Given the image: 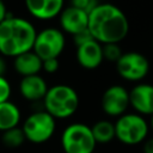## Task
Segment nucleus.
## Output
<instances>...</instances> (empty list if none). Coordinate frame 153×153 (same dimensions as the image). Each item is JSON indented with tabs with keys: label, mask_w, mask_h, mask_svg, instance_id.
<instances>
[{
	"label": "nucleus",
	"mask_w": 153,
	"mask_h": 153,
	"mask_svg": "<svg viewBox=\"0 0 153 153\" xmlns=\"http://www.w3.org/2000/svg\"><path fill=\"white\" fill-rule=\"evenodd\" d=\"M88 31L100 44L120 43L129 32L124 12L110 2H99L88 13Z\"/></svg>",
	"instance_id": "nucleus-1"
},
{
	"label": "nucleus",
	"mask_w": 153,
	"mask_h": 153,
	"mask_svg": "<svg viewBox=\"0 0 153 153\" xmlns=\"http://www.w3.org/2000/svg\"><path fill=\"white\" fill-rule=\"evenodd\" d=\"M37 31L25 18L8 16L0 23V55L17 57L32 50Z\"/></svg>",
	"instance_id": "nucleus-2"
},
{
	"label": "nucleus",
	"mask_w": 153,
	"mask_h": 153,
	"mask_svg": "<svg viewBox=\"0 0 153 153\" xmlns=\"http://www.w3.org/2000/svg\"><path fill=\"white\" fill-rule=\"evenodd\" d=\"M44 110L55 120H65L73 116L79 108L76 91L65 84L54 85L48 88L43 98Z\"/></svg>",
	"instance_id": "nucleus-3"
},
{
	"label": "nucleus",
	"mask_w": 153,
	"mask_h": 153,
	"mask_svg": "<svg viewBox=\"0 0 153 153\" xmlns=\"http://www.w3.org/2000/svg\"><path fill=\"white\" fill-rule=\"evenodd\" d=\"M115 124L116 139L128 146L143 142L148 135V123L143 116L136 112H126L117 117Z\"/></svg>",
	"instance_id": "nucleus-4"
},
{
	"label": "nucleus",
	"mask_w": 153,
	"mask_h": 153,
	"mask_svg": "<svg viewBox=\"0 0 153 153\" xmlns=\"http://www.w3.org/2000/svg\"><path fill=\"white\" fill-rule=\"evenodd\" d=\"M96 145L91 127L84 123H71L61 134V146L65 153H93Z\"/></svg>",
	"instance_id": "nucleus-5"
},
{
	"label": "nucleus",
	"mask_w": 153,
	"mask_h": 153,
	"mask_svg": "<svg viewBox=\"0 0 153 153\" xmlns=\"http://www.w3.org/2000/svg\"><path fill=\"white\" fill-rule=\"evenodd\" d=\"M25 139L32 143H44L51 139L56 129V120L45 110L30 114L23 122Z\"/></svg>",
	"instance_id": "nucleus-6"
},
{
	"label": "nucleus",
	"mask_w": 153,
	"mask_h": 153,
	"mask_svg": "<svg viewBox=\"0 0 153 153\" xmlns=\"http://www.w3.org/2000/svg\"><path fill=\"white\" fill-rule=\"evenodd\" d=\"M66 47V37L62 30L56 27H45L37 32L32 47L41 60L59 59Z\"/></svg>",
	"instance_id": "nucleus-7"
},
{
	"label": "nucleus",
	"mask_w": 153,
	"mask_h": 153,
	"mask_svg": "<svg viewBox=\"0 0 153 153\" xmlns=\"http://www.w3.org/2000/svg\"><path fill=\"white\" fill-rule=\"evenodd\" d=\"M118 75L128 81H140L145 79L149 72V62L147 57L137 51L123 53L116 62Z\"/></svg>",
	"instance_id": "nucleus-8"
},
{
	"label": "nucleus",
	"mask_w": 153,
	"mask_h": 153,
	"mask_svg": "<svg viewBox=\"0 0 153 153\" xmlns=\"http://www.w3.org/2000/svg\"><path fill=\"white\" fill-rule=\"evenodd\" d=\"M102 109L110 117H120L127 112L129 104V91L122 85L108 87L102 96Z\"/></svg>",
	"instance_id": "nucleus-9"
},
{
	"label": "nucleus",
	"mask_w": 153,
	"mask_h": 153,
	"mask_svg": "<svg viewBox=\"0 0 153 153\" xmlns=\"http://www.w3.org/2000/svg\"><path fill=\"white\" fill-rule=\"evenodd\" d=\"M60 26L63 33H69L74 36L88 26V13L69 5L63 7L61 13L59 14Z\"/></svg>",
	"instance_id": "nucleus-10"
},
{
	"label": "nucleus",
	"mask_w": 153,
	"mask_h": 153,
	"mask_svg": "<svg viewBox=\"0 0 153 153\" xmlns=\"http://www.w3.org/2000/svg\"><path fill=\"white\" fill-rule=\"evenodd\" d=\"M129 104L136 114L153 115V85L151 84H137L129 91Z\"/></svg>",
	"instance_id": "nucleus-11"
},
{
	"label": "nucleus",
	"mask_w": 153,
	"mask_h": 153,
	"mask_svg": "<svg viewBox=\"0 0 153 153\" xmlns=\"http://www.w3.org/2000/svg\"><path fill=\"white\" fill-rule=\"evenodd\" d=\"M75 57L78 63L85 69H96L104 61L103 45L96 39L88 41L76 47Z\"/></svg>",
	"instance_id": "nucleus-12"
},
{
	"label": "nucleus",
	"mask_w": 153,
	"mask_h": 153,
	"mask_svg": "<svg viewBox=\"0 0 153 153\" xmlns=\"http://www.w3.org/2000/svg\"><path fill=\"white\" fill-rule=\"evenodd\" d=\"M27 12L38 20H50L61 13L65 0H24Z\"/></svg>",
	"instance_id": "nucleus-13"
},
{
	"label": "nucleus",
	"mask_w": 153,
	"mask_h": 153,
	"mask_svg": "<svg viewBox=\"0 0 153 153\" xmlns=\"http://www.w3.org/2000/svg\"><path fill=\"white\" fill-rule=\"evenodd\" d=\"M48 88L44 78L39 74L23 76L19 82V92L22 97L29 102L43 100Z\"/></svg>",
	"instance_id": "nucleus-14"
},
{
	"label": "nucleus",
	"mask_w": 153,
	"mask_h": 153,
	"mask_svg": "<svg viewBox=\"0 0 153 153\" xmlns=\"http://www.w3.org/2000/svg\"><path fill=\"white\" fill-rule=\"evenodd\" d=\"M13 68L22 76L36 75L42 71V60L33 50H30L14 57Z\"/></svg>",
	"instance_id": "nucleus-15"
},
{
	"label": "nucleus",
	"mask_w": 153,
	"mask_h": 153,
	"mask_svg": "<svg viewBox=\"0 0 153 153\" xmlns=\"http://www.w3.org/2000/svg\"><path fill=\"white\" fill-rule=\"evenodd\" d=\"M20 118V110L14 103L10 100L0 103V131L4 133L8 129L18 127Z\"/></svg>",
	"instance_id": "nucleus-16"
},
{
	"label": "nucleus",
	"mask_w": 153,
	"mask_h": 153,
	"mask_svg": "<svg viewBox=\"0 0 153 153\" xmlns=\"http://www.w3.org/2000/svg\"><path fill=\"white\" fill-rule=\"evenodd\" d=\"M91 130L97 143H109L116 137L115 124L110 121H98L91 127Z\"/></svg>",
	"instance_id": "nucleus-17"
},
{
	"label": "nucleus",
	"mask_w": 153,
	"mask_h": 153,
	"mask_svg": "<svg viewBox=\"0 0 153 153\" xmlns=\"http://www.w3.org/2000/svg\"><path fill=\"white\" fill-rule=\"evenodd\" d=\"M25 135L22 127H14L2 133V143L8 148H17L25 141Z\"/></svg>",
	"instance_id": "nucleus-18"
},
{
	"label": "nucleus",
	"mask_w": 153,
	"mask_h": 153,
	"mask_svg": "<svg viewBox=\"0 0 153 153\" xmlns=\"http://www.w3.org/2000/svg\"><path fill=\"white\" fill-rule=\"evenodd\" d=\"M102 45H103V56H104V60L106 61L116 63L123 54L118 43H108V44H102Z\"/></svg>",
	"instance_id": "nucleus-19"
},
{
	"label": "nucleus",
	"mask_w": 153,
	"mask_h": 153,
	"mask_svg": "<svg viewBox=\"0 0 153 153\" xmlns=\"http://www.w3.org/2000/svg\"><path fill=\"white\" fill-rule=\"evenodd\" d=\"M98 0H71V5L86 12L90 13L97 5H98Z\"/></svg>",
	"instance_id": "nucleus-20"
},
{
	"label": "nucleus",
	"mask_w": 153,
	"mask_h": 153,
	"mask_svg": "<svg viewBox=\"0 0 153 153\" xmlns=\"http://www.w3.org/2000/svg\"><path fill=\"white\" fill-rule=\"evenodd\" d=\"M11 92H12V90H11V85H10L8 80L4 75L0 76V103L10 100Z\"/></svg>",
	"instance_id": "nucleus-21"
},
{
	"label": "nucleus",
	"mask_w": 153,
	"mask_h": 153,
	"mask_svg": "<svg viewBox=\"0 0 153 153\" xmlns=\"http://www.w3.org/2000/svg\"><path fill=\"white\" fill-rule=\"evenodd\" d=\"M59 67H60L59 59H48L42 61V71H44L45 73L53 74L59 69Z\"/></svg>",
	"instance_id": "nucleus-22"
},
{
	"label": "nucleus",
	"mask_w": 153,
	"mask_h": 153,
	"mask_svg": "<svg viewBox=\"0 0 153 153\" xmlns=\"http://www.w3.org/2000/svg\"><path fill=\"white\" fill-rule=\"evenodd\" d=\"M72 37H73V42H74L75 47L81 45V44H84V43H86V42H88V41L94 39V38L92 37L91 32L88 31V29H86V30H84V31H81V32H79V33H76V35H74V36H72Z\"/></svg>",
	"instance_id": "nucleus-23"
},
{
	"label": "nucleus",
	"mask_w": 153,
	"mask_h": 153,
	"mask_svg": "<svg viewBox=\"0 0 153 153\" xmlns=\"http://www.w3.org/2000/svg\"><path fill=\"white\" fill-rule=\"evenodd\" d=\"M7 17H8V12H7L6 5H5V2L2 0H0V23L4 22Z\"/></svg>",
	"instance_id": "nucleus-24"
},
{
	"label": "nucleus",
	"mask_w": 153,
	"mask_h": 153,
	"mask_svg": "<svg viewBox=\"0 0 153 153\" xmlns=\"http://www.w3.org/2000/svg\"><path fill=\"white\" fill-rule=\"evenodd\" d=\"M143 153H153V137H151L148 140H145Z\"/></svg>",
	"instance_id": "nucleus-25"
},
{
	"label": "nucleus",
	"mask_w": 153,
	"mask_h": 153,
	"mask_svg": "<svg viewBox=\"0 0 153 153\" xmlns=\"http://www.w3.org/2000/svg\"><path fill=\"white\" fill-rule=\"evenodd\" d=\"M6 72V63L5 60L2 59V55H0V76H2Z\"/></svg>",
	"instance_id": "nucleus-26"
},
{
	"label": "nucleus",
	"mask_w": 153,
	"mask_h": 153,
	"mask_svg": "<svg viewBox=\"0 0 153 153\" xmlns=\"http://www.w3.org/2000/svg\"><path fill=\"white\" fill-rule=\"evenodd\" d=\"M149 126H151V128L153 129V115L151 116V122H149Z\"/></svg>",
	"instance_id": "nucleus-27"
},
{
	"label": "nucleus",
	"mask_w": 153,
	"mask_h": 153,
	"mask_svg": "<svg viewBox=\"0 0 153 153\" xmlns=\"http://www.w3.org/2000/svg\"><path fill=\"white\" fill-rule=\"evenodd\" d=\"M152 48H153V39H152Z\"/></svg>",
	"instance_id": "nucleus-28"
},
{
	"label": "nucleus",
	"mask_w": 153,
	"mask_h": 153,
	"mask_svg": "<svg viewBox=\"0 0 153 153\" xmlns=\"http://www.w3.org/2000/svg\"><path fill=\"white\" fill-rule=\"evenodd\" d=\"M93 153H94V152H93Z\"/></svg>",
	"instance_id": "nucleus-29"
}]
</instances>
